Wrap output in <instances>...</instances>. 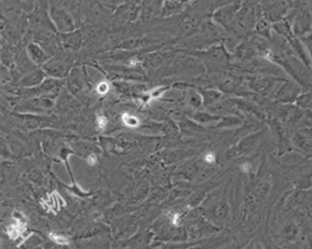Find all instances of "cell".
<instances>
[{"label":"cell","mask_w":312,"mask_h":249,"mask_svg":"<svg viewBox=\"0 0 312 249\" xmlns=\"http://www.w3.org/2000/svg\"><path fill=\"white\" fill-rule=\"evenodd\" d=\"M0 246H1V242H0Z\"/></svg>","instance_id":"obj_28"},{"label":"cell","mask_w":312,"mask_h":249,"mask_svg":"<svg viewBox=\"0 0 312 249\" xmlns=\"http://www.w3.org/2000/svg\"><path fill=\"white\" fill-rule=\"evenodd\" d=\"M270 188H271V183H270L269 180H262L260 183L257 184V187L255 188V191L252 192V195L255 196L256 199L260 200L261 198H264L265 196L269 193Z\"/></svg>","instance_id":"obj_8"},{"label":"cell","mask_w":312,"mask_h":249,"mask_svg":"<svg viewBox=\"0 0 312 249\" xmlns=\"http://www.w3.org/2000/svg\"><path fill=\"white\" fill-rule=\"evenodd\" d=\"M189 249H207V247H203V246H199V247H190Z\"/></svg>","instance_id":"obj_25"},{"label":"cell","mask_w":312,"mask_h":249,"mask_svg":"<svg viewBox=\"0 0 312 249\" xmlns=\"http://www.w3.org/2000/svg\"><path fill=\"white\" fill-rule=\"evenodd\" d=\"M241 169H242L243 172H250L251 171V165H250L249 162H246V164H242L241 165Z\"/></svg>","instance_id":"obj_24"},{"label":"cell","mask_w":312,"mask_h":249,"mask_svg":"<svg viewBox=\"0 0 312 249\" xmlns=\"http://www.w3.org/2000/svg\"><path fill=\"white\" fill-rule=\"evenodd\" d=\"M108 125H109V121H108V118L105 116H97V127L99 129L105 130L108 127Z\"/></svg>","instance_id":"obj_21"},{"label":"cell","mask_w":312,"mask_h":249,"mask_svg":"<svg viewBox=\"0 0 312 249\" xmlns=\"http://www.w3.org/2000/svg\"><path fill=\"white\" fill-rule=\"evenodd\" d=\"M97 162V157H96V155H95V153H92V155L89 156V158H88V164L89 165H95Z\"/></svg>","instance_id":"obj_23"},{"label":"cell","mask_w":312,"mask_h":249,"mask_svg":"<svg viewBox=\"0 0 312 249\" xmlns=\"http://www.w3.org/2000/svg\"><path fill=\"white\" fill-rule=\"evenodd\" d=\"M49 238H50L54 243L59 244V246H65V244L69 243L68 238L64 237V235L56 234V233H50V234H49Z\"/></svg>","instance_id":"obj_17"},{"label":"cell","mask_w":312,"mask_h":249,"mask_svg":"<svg viewBox=\"0 0 312 249\" xmlns=\"http://www.w3.org/2000/svg\"><path fill=\"white\" fill-rule=\"evenodd\" d=\"M60 200H63L60 196L57 195L56 192H54L53 195L49 196L48 199H44L43 202H41V204H43L46 209H52L53 212L56 213L57 209H59V206H60Z\"/></svg>","instance_id":"obj_7"},{"label":"cell","mask_w":312,"mask_h":249,"mask_svg":"<svg viewBox=\"0 0 312 249\" xmlns=\"http://www.w3.org/2000/svg\"><path fill=\"white\" fill-rule=\"evenodd\" d=\"M311 96H310V94H305L302 95L300 99H298V105L302 107H309L310 105H311Z\"/></svg>","instance_id":"obj_20"},{"label":"cell","mask_w":312,"mask_h":249,"mask_svg":"<svg viewBox=\"0 0 312 249\" xmlns=\"http://www.w3.org/2000/svg\"><path fill=\"white\" fill-rule=\"evenodd\" d=\"M121 120H123V122L128 127H138L140 125V120L136 116H132V115L128 114V112H124L121 115Z\"/></svg>","instance_id":"obj_13"},{"label":"cell","mask_w":312,"mask_h":249,"mask_svg":"<svg viewBox=\"0 0 312 249\" xmlns=\"http://www.w3.org/2000/svg\"><path fill=\"white\" fill-rule=\"evenodd\" d=\"M221 98L220 92L218 91H205L203 92V98H202V102L206 105V106H211L216 101H219V99Z\"/></svg>","instance_id":"obj_11"},{"label":"cell","mask_w":312,"mask_h":249,"mask_svg":"<svg viewBox=\"0 0 312 249\" xmlns=\"http://www.w3.org/2000/svg\"><path fill=\"white\" fill-rule=\"evenodd\" d=\"M181 8H183V4L176 3V1H166L165 3V6H164V14L169 15V14H175V13L180 12Z\"/></svg>","instance_id":"obj_14"},{"label":"cell","mask_w":312,"mask_h":249,"mask_svg":"<svg viewBox=\"0 0 312 249\" xmlns=\"http://www.w3.org/2000/svg\"><path fill=\"white\" fill-rule=\"evenodd\" d=\"M266 6H269V9L266 10L267 15H269L270 19H272V20H277L278 17H281V15L285 14V10H286V8L289 5H287V3H275V4H266Z\"/></svg>","instance_id":"obj_6"},{"label":"cell","mask_w":312,"mask_h":249,"mask_svg":"<svg viewBox=\"0 0 312 249\" xmlns=\"http://www.w3.org/2000/svg\"><path fill=\"white\" fill-rule=\"evenodd\" d=\"M203 161H205L206 164L212 165L216 161V157H215V155L212 153V152H209V153H206V155H205V157H203Z\"/></svg>","instance_id":"obj_22"},{"label":"cell","mask_w":312,"mask_h":249,"mask_svg":"<svg viewBox=\"0 0 312 249\" xmlns=\"http://www.w3.org/2000/svg\"><path fill=\"white\" fill-rule=\"evenodd\" d=\"M269 249H274V248H271V247H270V248Z\"/></svg>","instance_id":"obj_27"},{"label":"cell","mask_w":312,"mask_h":249,"mask_svg":"<svg viewBox=\"0 0 312 249\" xmlns=\"http://www.w3.org/2000/svg\"><path fill=\"white\" fill-rule=\"evenodd\" d=\"M294 142H295L300 149H305V151H310V149H311V141H310V136L305 135V133H302V132H298L297 135L294 137Z\"/></svg>","instance_id":"obj_9"},{"label":"cell","mask_w":312,"mask_h":249,"mask_svg":"<svg viewBox=\"0 0 312 249\" xmlns=\"http://www.w3.org/2000/svg\"><path fill=\"white\" fill-rule=\"evenodd\" d=\"M181 129H183L184 132H186V133H192V132H202L203 129H201L200 126H198L196 123H194L192 121H184L181 123Z\"/></svg>","instance_id":"obj_15"},{"label":"cell","mask_w":312,"mask_h":249,"mask_svg":"<svg viewBox=\"0 0 312 249\" xmlns=\"http://www.w3.org/2000/svg\"><path fill=\"white\" fill-rule=\"evenodd\" d=\"M194 120L199 123H206L219 120V116H214L210 112H198V114L194 115Z\"/></svg>","instance_id":"obj_12"},{"label":"cell","mask_w":312,"mask_h":249,"mask_svg":"<svg viewBox=\"0 0 312 249\" xmlns=\"http://www.w3.org/2000/svg\"><path fill=\"white\" fill-rule=\"evenodd\" d=\"M254 21H255L254 5H250V4L243 5L242 10L239 13V24L243 28H250V26H252Z\"/></svg>","instance_id":"obj_2"},{"label":"cell","mask_w":312,"mask_h":249,"mask_svg":"<svg viewBox=\"0 0 312 249\" xmlns=\"http://www.w3.org/2000/svg\"><path fill=\"white\" fill-rule=\"evenodd\" d=\"M238 8L239 5H232V6H229V8L219 10V12L215 14L216 21H219V23L222 24V25H226V23H229V21L232 20V17H234V14H235L236 9Z\"/></svg>","instance_id":"obj_4"},{"label":"cell","mask_w":312,"mask_h":249,"mask_svg":"<svg viewBox=\"0 0 312 249\" xmlns=\"http://www.w3.org/2000/svg\"><path fill=\"white\" fill-rule=\"evenodd\" d=\"M298 232H300V229H298V227L294 223L287 224V226H285L284 229H282V234H284V237L286 238V239H289V241L296 239L298 235Z\"/></svg>","instance_id":"obj_10"},{"label":"cell","mask_w":312,"mask_h":249,"mask_svg":"<svg viewBox=\"0 0 312 249\" xmlns=\"http://www.w3.org/2000/svg\"><path fill=\"white\" fill-rule=\"evenodd\" d=\"M258 138H260V133H256V135H251L245 138V140L241 141L238 146L239 153H247V152H251V149H254V147L256 146V143L258 142Z\"/></svg>","instance_id":"obj_5"},{"label":"cell","mask_w":312,"mask_h":249,"mask_svg":"<svg viewBox=\"0 0 312 249\" xmlns=\"http://www.w3.org/2000/svg\"><path fill=\"white\" fill-rule=\"evenodd\" d=\"M270 83L267 80H264V79H254L251 81V89L255 90V91H265V90L269 87Z\"/></svg>","instance_id":"obj_16"},{"label":"cell","mask_w":312,"mask_h":249,"mask_svg":"<svg viewBox=\"0 0 312 249\" xmlns=\"http://www.w3.org/2000/svg\"><path fill=\"white\" fill-rule=\"evenodd\" d=\"M255 249H262V248H261V247H256Z\"/></svg>","instance_id":"obj_26"},{"label":"cell","mask_w":312,"mask_h":249,"mask_svg":"<svg viewBox=\"0 0 312 249\" xmlns=\"http://www.w3.org/2000/svg\"><path fill=\"white\" fill-rule=\"evenodd\" d=\"M26 232V224L24 222L19 221V219H14L10 226L6 229V233L13 241H18L19 238H21L24 235V233Z\"/></svg>","instance_id":"obj_3"},{"label":"cell","mask_w":312,"mask_h":249,"mask_svg":"<svg viewBox=\"0 0 312 249\" xmlns=\"http://www.w3.org/2000/svg\"><path fill=\"white\" fill-rule=\"evenodd\" d=\"M109 90H110V86H109V83H106V81H101V83L96 86V92L99 95L108 94V92H109Z\"/></svg>","instance_id":"obj_19"},{"label":"cell","mask_w":312,"mask_h":249,"mask_svg":"<svg viewBox=\"0 0 312 249\" xmlns=\"http://www.w3.org/2000/svg\"><path fill=\"white\" fill-rule=\"evenodd\" d=\"M212 219L219 222H229L230 219V206L227 204L226 200H221L219 203H216L215 206L211 207V213H210Z\"/></svg>","instance_id":"obj_1"},{"label":"cell","mask_w":312,"mask_h":249,"mask_svg":"<svg viewBox=\"0 0 312 249\" xmlns=\"http://www.w3.org/2000/svg\"><path fill=\"white\" fill-rule=\"evenodd\" d=\"M190 105H191L192 107H200L201 105H202V96H201L200 94H198V92H192L191 95H190Z\"/></svg>","instance_id":"obj_18"}]
</instances>
